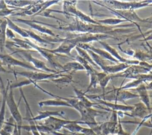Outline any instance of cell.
<instances>
[{"instance_id":"8fae6325","label":"cell","mask_w":152,"mask_h":135,"mask_svg":"<svg viewBox=\"0 0 152 135\" xmlns=\"http://www.w3.org/2000/svg\"><path fill=\"white\" fill-rule=\"evenodd\" d=\"M36 1L21 0H5V2L9 8L18 9L20 10H24L26 8L34 4Z\"/></svg>"},{"instance_id":"44dd1931","label":"cell","mask_w":152,"mask_h":135,"mask_svg":"<svg viewBox=\"0 0 152 135\" xmlns=\"http://www.w3.org/2000/svg\"><path fill=\"white\" fill-rule=\"evenodd\" d=\"M0 72H3V73H14V71H10V70H7L6 69H5L2 65L1 64V62H0Z\"/></svg>"},{"instance_id":"277c9868","label":"cell","mask_w":152,"mask_h":135,"mask_svg":"<svg viewBox=\"0 0 152 135\" xmlns=\"http://www.w3.org/2000/svg\"><path fill=\"white\" fill-rule=\"evenodd\" d=\"M0 62L1 64L8 67H20L26 69H28L30 71H38L31 64L26 62L14 58L11 54H0Z\"/></svg>"},{"instance_id":"5b68a950","label":"cell","mask_w":152,"mask_h":135,"mask_svg":"<svg viewBox=\"0 0 152 135\" xmlns=\"http://www.w3.org/2000/svg\"><path fill=\"white\" fill-rule=\"evenodd\" d=\"M14 21L26 24V25L30 26L31 28L35 30L38 31L39 32H40L41 33L48 35V36H51L53 37H56V34L51 30H50L49 29H48V27H46L43 25V24H44V23H40L37 21L26 20V19L19 18H14Z\"/></svg>"},{"instance_id":"603a6c76","label":"cell","mask_w":152,"mask_h":135,"mask_svg":"<svg viewBox=\"0 0 152 135\" xmlns=\"http://www.w3.org/2000/svg\"><path fill=\"white\" fill-rule=\"evenodd\" d=\"M40 133L41 135H46V133H42V132H40Z\"/></svg>"},{"instance_id":"4fadbf2b","label":"cell","mask_w":152,"mask_h":135,"mask_svg":"<svg viewBox=\"0 0 152 135\" xmlns=\"http://www.w3.org/2000/svg\"><path fill=\"white\" fill-rule=\"evenodd\" d=\"M38 105L40 108L43 106H67L72 108L71 105H69L67 102L60 99L42 101L38 103Z\"/></svg>"},{"instance_id":"52a82bcc","label":"cell","mask_w":152,"mask_h":135,"mask_svg":"<svg viewBox=\"0 0 152 135\" xmlns=\"http://www.w3.org/2000/svg\"><path fill=\"white\" fill-rule=\"evenodd\" d=\"M65 112L62 111H37V115L36 116H33V114L26 113V117L24 120L28 121H37L42 120H45L50 117H64Z\"/></svg>"},{"instance_id":"7402d4cb","label":"cell","mask_w":152,"mask_h":135,"mask_svg":"<svg viewBox=\"0 0 152 135\" xmlns=\"http://www.w3.org/2000/svg\"><path fill=\"white\" fill-rule=\"evenodd\" d=\"M0 135H13V134L7 133L5 131H4L3 129H1L0 131Z\"/></svg>"},{"instance_id":"30bf717a","label":"cell","mask_w":152,"mask_h":135,"mask_svg":"<svg viewBox=\"0 0 152 135\" xmlns=\"http://www.w3.org/2000/svg\"><path fill=\"white\" fill-rule=\"evenodd\" d=\"M139 96L135 94H133L131 93H129L128 92H117L115 93L113 95L110 96H106L104 99L106 100H109V101H115L116 102L117 101H122L124 102L125 100L132 99L134 98H137Z\"/></svg>"},{"instance_id":"2e32d148","label":"cell","mask_w":152,"mask_h":135,"mask_svg":"<svg viewBox=\"0 0 152 135\" xmlns=\"http://www.w3.org/2000/svg\"><path fill=\"white\" fill-rule=\"evenodd\" d=\"M100 103L103 104L109 108L112 109L113 111H131L134 109V106H128V105H119L117 103H112L110 102H107L103 100H99Z\"/></svg>"},{"instance_id":"ffe728a7","label":"cell","mask_w":152,"mask_h":135,"mask_svg":"<svg viewBox=\"0 0 152 135\" xmlns=\"http://www.w3.org/2000/svg\"><path fill=\"white\" fill-rule=\"evenodd\" d=\"M5 34H6V37L11 40L15 38V35L14 34V32L8 27H7L6 29Z\"/></svg>"},{"instance_id":"5bb4252c","label":"cell","mask_w":152,"mask_h":135,"mask_svg":"<svg viewBox=\"0 0 152 135\" xmlns=\"http://www.w3.org/2000/svg\"><path fill=\"white\" fill-rule=\"evenodd\" d=\"M7 22V27L12 30L14 32H15L20 34L21 36L24 37V39H29V36L26 32V29L22 28L15 24L11 19L8 17L5 18Z\"/></svg>"},{"instance_id":"ba28073f","label":"cell","mask_w":152,"mask_h":135,"mask_svg":"<svg viewBox=\"0 0 152 135\" xmlns=\"http://www.w3.org/2000/svg\"><path fill=\"white\" fill-rule=\"evenodd\" d=\"M0 82L1 85V93L2 95V104L0 109V131L2 128L3 125L5 123V106H6V95L8 92L10 85V81L8 80V84L5 87L4 84V82L0 76Z\"/></svg>"},{"instance_id":"cb8c5ba5","label":"cell","mask_w":152,"mask_h":135,"mask_svg":"<svg viewBox=\"0 0 152 135\" xmlns=\"http://www.w3.org/2000/svg\"><path fill=\"white\" fill-rule=\"evenodd\" d=\"M0 93H1V91H0Z\"/></svg>"},{"instance_id":"3957f363","label":"cell","mask_w":152,"mask_h":135,"mask_svg":"<svg viewBox=\"0 0 152 135\" xmlns=\"http://www.w3.org/2000/svg\"><path fill=\"white\" fill-rule=\"evenodd\" d=\"M15 74H18L24 77H26L27 79L30 80L33 83H37L39 81H45L49 79H57L60 76L59 73H48L46 72L42 71H14Z\"/></svg>"},{"instance_id":"6da1fadb","label":"cell","mask_w":152,"mask_h":135,"mask_svg":"<svg viewBox=\"0 0 152 135\" xmlns=\"http://www.w3.org/2000/svg\"><path fill=\"white\" fill-rule=\"evenodd\" d=\"M19 103L20 102H18L17 104L16 103L14 98L12 89H11L10 87L9 90L6 95V105L8 106L10 110V112L11 114V117L14 118V121L17 124L19 135H21V126L23 125V117L18 109Z\"/></svg>"},{"instance_id":"e0dca14e","label":"cell","mask_w":152,"mask_h":135,"mask_svg":"<svg viewBox=\"0 0 152 135\" xmlns=\"http://www.w3.org/2000/svg\"><path fill=\"white\" fill-rule=\"evenodd\" d=\"M137 90L139 93V96L140 97L142 102L148 109H150V99L145 87H140V88H138Z\"/></svg>"},{"instance_id":"d6986e66","label":"cell","mask_w":152,"mask_h":135,"mask_svg":"<svg viewBox=\"0 0 152 135\" xmlns=\"http://www.w3.org/2000/svg\"><path fill=\"white\" fill-rule=\"evenodd\" d=\"M33 83V82L32 81L26 79V80H24L23 81H20V82H18V83H10V87L11 89H13L14 88H18V87L20 88V87H22L23 86H27V85H30V84H31Z\"/></svg>"},{"instance_id":"ac0fdd59","label":"cell","mask_w":152,"mask_h":135,"mask_svg":"<svg viewBox=\"0 0 152 135\" xmlns=\"http://www.w3.org/2000/svg\"><path fill=\"white\" fill-rule=\"evenodd\" d=\"M29 125H22L21 129H23L27 131H30L32 133V135H41L40 133L37 128L36 124L35 121H28Z\"/></svg>"},{"instance_id":"7a4b0ae2","label":"cell","mask_w":152,"mask_h":135,"mask_svg":"<svg viewBox=\"0 0 152 135\" xmlns=\"http://www.w3.org/2000/svg\"><path fill=\"white\" fill-rule=\"evenodd\" d=\"M12 54H17L23 59H24L29 64H31L36 69L39 71H45L48 73H55L57 71L53 69L49 68L45 63L34 56H33L27 51L25 50H16L12 52Z\"/></svg>"},{"instance_id":"7c38bea8","label":"cell","mask_w":152,"mask_h":135,"mask_svg":"<svg viewBox=\"0 0 152 135\" xmlns=\"http://www.w3.org/2000/svg\"><path fill=\"white\" fill-rule=\"evenodd\" d=\"M148 109L143 103H138L134 105V109L131 111V117H136L141 118H145L148 114Z\"/></svg>"},{"instance_id":"9a60e30c","label":"cell","mask_w":152,"mask_h":135,"mask_svg":"<svg viewBox=\"0 0 152 135\" xmlns=\"http://www.w3.org/2000/svg\"><path fill=\"white\" fill-rule=\"evenodd\" d=\"M7 28V22L4 18L0 25V54H4L6 45V29Z\"/></svg>"},{"instance_id":"9c48e42d","label":"cell","mask_w":152,"mask_h":135,"mask_svg":"<svg viewBox=\"0 0 152 135\" xmlns=\"http://www.w3.org/2000/svg\"><path fill=\"white\" fill-rule=\"evenodd\" d=\"M76 42L75 39H64L61 44L56 49L50 50L53 54H65L68 55H70V51L74 47Z\"/></svg>"},{"instance_id":"8992f818","label":"cell","mask_w":152,"mask_h":135,"mask_svg":"<svg viewBox=\"0 0 152 135\" xmlns=\"http://www.w3.org/2000/svg\"><path fill=\"white\" fill-rule=\"evenodd\" d=\"M43 124L46 127H48L50 131H59L64 125L77 122L78 121H71L67 120H62L55 117H50L45 120H44ZM50 133V134H51Z\"/></svg>"}]
</instances>
